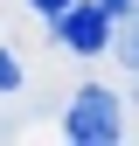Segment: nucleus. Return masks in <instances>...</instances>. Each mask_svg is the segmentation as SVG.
Returning a JSON list of instances; mask_svg holds the SVG:
<instances>
[{"label": "nucleus", "mask_w": 139, "mask_h": 146, "mask_svg": "<svg viewBox=\"0 0 139 146\" xmlns=\"http://www.w3.org/2000/svg\"><path fill=\"white\" fill-rule=\"evenodd\" d=\"M104 7H111V14H132V7H139V0H104Z\"/></svg>", "instance_id": "6"}, {"label": "nucleus", "mask_w": 139, "mask_h": 146, "mask_svg": "<svg viewBox=\"0 0 139 146\" xmlns=\"http://www.w3.org/2000/svg\"><path fill=\"white\" fill-rule=\"evenodd\" d=\"M14 84H21V63H14L7 49H0V90H14Z\"/></svg>", "instance_id": "4"}, {"label": "nucleus", "mask_w": 139, "mask_h": 146, "mask_svg": "<svg viewBox=\"0 0 139 146\" xmlns=\"http://www.w3.org/2000/svg\"><path fill=\"white\" fill-rule=\"evenodd\" d=\"M63 132H70V139H83V146H104V139H118V132H125L118 90H104V84L77 90V104H70V125H63Z\"/></svg>", "instance_id": "1"}, {"label": "nucleus", "mask_w": 139, "mask_h": 146, "mask_svg": "<svg viewBox=\"0 0 139 146\" xmlns=\"http://www.w3.org/2000/svg\"><path fill=\"white\" fill-rule=\"evenodd\" d=\"M28 7H42V14H63V7H70V0H28Z\"/></svg>", "instance_id": "5"}, {"label": "nucleus", "mask_w": 139, "mask_h": 146, "mask_svg": "<svg viewBox=\"0 0 139 146\" xmlns=\"http://www.w3.org/2000/svg\"><path fill=\"white\" fill-rule=\"evenodd\" d=\"M118 56H125V63L139 70V7H132V21H125V35H118Z\"/></svg>", "instance_id": "3"}, {"label": "nucleus", "mask_w": 139, "mask_h": 146, "mask_svg": "<svg viewBox=\"0 0 139 146\" xmlns=\"http://www.w3.org/2000/svg\"><path fill=\"white\" fill-rule=\"evenodd\" d=\"M49 21H56V42L77 49V56H97V49L111 42V7H104V0H70V7L49 14Z\"/></svg>", "instance_id": "2"}]
</instances>
